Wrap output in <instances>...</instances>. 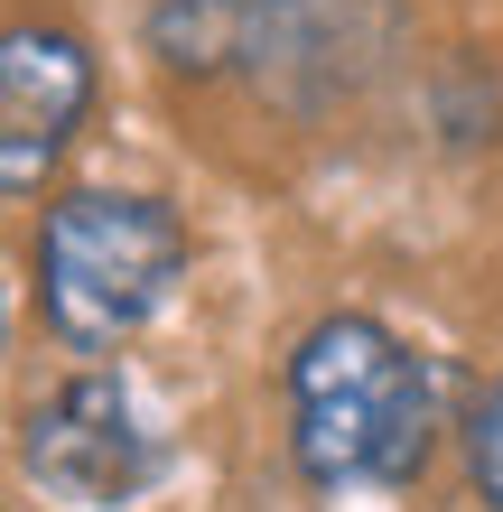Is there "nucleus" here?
I'll return each mask as SVG.
<instances>
[{"instance_id":"nucleus-2","label":"nucleus","mask_w":503,"mask_h":512,"mask_svg":"<svg viewBox=\"0 0 503 512\" xmlns=\"http://www.w3.org/2000/svg\"><path fill=\"white\" fill-rule=\"evenodd\" d=\"M187 280V224L140 187H75L38 224V317L56 345L103 354L140 336Z\"/></svg>"},{"instance_id":"nucleus-7","label":"nucleus","mask_w":503,"mask_h":512,"mask_svg":"<svg viewBox=\"0 0 503 512\" xmlns=\"http://www.w3.org/2000/svg\"><path fill=\"white\" fill-rule=\"evenodd\" d=\"M466 485L485 512H503V373L485 382V401L466 410Z\"/></svg>"},{"instance_id":"nucleus-5","label":"nucleus","mask_w":503,"mask_h":512,"mask_svg":"<svg viewBox=\"0 0 503 512\" xmlns=\"http://www.w3.org/2000/svg\"><path fill=\"white\" fill-rule=\"evenodd\" d=\"M84 103H94V56H84V38L38 28V19L0 38V187L10 196L47 187V168L75 140Z\"/></svg>"},{"instance_id":"nucleus-6","label":"nucleus","mask_w":503,"mask_h":512,"mask_svg":"<svg viewBox=\"0 0 503 512\" xmlns=\"http://www.w3.org/2000/svg\"><path fill=\"white\" fill-rule=\"evenodd\" d=\"M252 28H261V0H159L150 47L177 75H233L252 66Z\"/></svg>"},{"instance_id":"nucleus-3","label":"nucleus","mask_w":503,"mask_h":512,"mask_svg":"<svg viewBox=\"0 0 503 512\" xmlns=\"http://www.w3.org/2000/svg\"><path fill=\"white\" fill-rule=\"evenodd\" d=\"M19 466L47 503L122 512L159 485V429L140 419L122 373H75L19 419Z\"/></svg>"},{"instance_id":"nucleus-1","label":"nucleus","mask_w":503,"mask_h":512,"mask_svg":"<svg viewBox=\"0 0 503 512\" xmlns=\"http://www.w3.org/2000/svg\"><path fill=\"white\" fill-rule=\"evenodd\" d=\"M289 447L308 485H410L438 447V382L382 317L336 308L289 354Z\"/></svg>"},{"instance_id":"nucleus-4","label":"nucleus","mask_w":503,"mask_h":512,"mask_svg":"<svg viewBox=\"0 0 503 512\" xmlns=\"http://www.w3.org/2000/svg\"><path fill=\"white\" fill-rule=\"evenodd\" d=\"M401 10L392 0H261L252 28V84L289 112H327L336 94L373 84L382 47H392Z\"/></svg>"}]
</instances>
